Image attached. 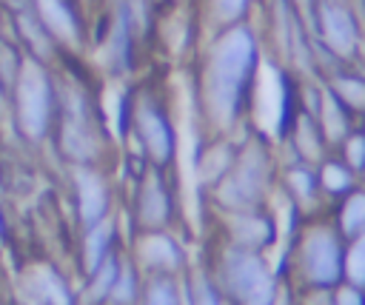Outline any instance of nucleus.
Masks as SVG:
<instances>
[{"instance_id": "obj_1", "label": "nucleus", "mask_w": 365, "mask_h": 305, "mask_svg": "<svg viewBox=\"0 0 365 305\" xmlns=\"http://www.w3.org/2000/svg\"><path fill=\"white\" fill-rule=\"evenodd\" d=\"M262 66L265 46L254 20L205 31L194 54V103L205 134H237L251 123Z\"/></svg>"}, {"instance_id": "obj_2", "label": "nucleus", "mask_w": 365, "mask_h": 305, "mask_svg": "<svg viewBox=\"0 0 365 305\" xmlns=\"http://www.w3.org/2000/svg\"><path fill=\"white\" fill-rule=\"evenodd\" d=\"M279 174V148L257 125H242L237 160L228 174L205 194V208L214 214L265 208L277 197Z\"/></svg>"}, {"instance_id": "obj_3", "label": "nucleus", "mask_w": 365, "mask_h": 305, "mask_svg": "<svg viewBox=\"0 0 365 305\" xmlns=\"http://www.w3.org/2000/svg\"><path fill=\"white\" fill-rule=\"evenodd\" d=\"M345 239L328 219V214L297 219L282 265L277 268L279 279L297 291H334L345 276Z\"/></svg>"}, {"instance_id": "obj_4", "label": "nucleus", "mask_w": 365, "mask_h": 305, "mask_svg": "<svg viewBox=\"0 0 365 305\" xmlns=\"http://www.w3.org/2000/svg\"><path fill=\"white\" fill-rule=\"evenodd\" d=\"M131 83H134L131 125L125 145L120 151H131L154 168L174 171L180 157V131L171 103L157 80H131Z\"/></svg>"}, {"instance_id": "obj_5", "label": "nucleus", "mask_w": 365, "mask_h": 305, "mask_svg": "<svg viewBox=\"0 0 365 305\" xmlns=\"http://www.w3.org/2000/svg\"><path fill=\"white\" fill-rule=\"evenodd\" d=\"M202 262L228 305H274L277 302L282 279L271 265L268 254H254V251H242V248H231L217 239H208Z\"/></svg>"}, {"instance_id": "obj_6", "label": "nucleus", "mask_w": 365, "mask_h": 305, "mask_svg": "<svg viewBox=\"0 0 365 305\" xmlns=\"http://www.w3.org/2000/svg\"><path fill=\"white\" fill-rule=\"evenodd\" d=\"M9 120L26 145L31 148L48 145L51 128L57 120V68L54 66L40 63L34 57L23 60V68L9 97Z\"/></svg>"}, {"instance_id": "obj_7", "label": "nucleus", "mask_w": 365, "mask_h": 305, "mask_svg": "<svg viewBox=\"0 0 365 305\" xmlns=\"http://www.w3.org/2000/svg\"><path fill=\"white\" fill-rule=\"evenodd\" d=\"M123 205H125L123 222H128V234L165 231V228L182 231L180 182H177V174L168 168L145 165L143 174H137L131 182H125Z\"/></svg>"}, {"instance_id": "obj_8", "label": "nucleus", "mask_w": 365, "mask_h": 305, "mask_svg": "<svg viewBox=\"0 0 365 305\" xmlns=\"http://www.w3.org/2000/svg\"><path fill=\"white\" fill-rule=\"evenodd\" d=\"M308 31L314 43L336 63L365 60V23L354 0H317Z\"/></svg>"}, {"instance_id": "obj_9", "label": "nucleus", "mask_w": 365, "mask_h": 305, "mask_svg": "<svg viewBox=\"0 0 365 305\" xmlns=\"http://www.w3.org/2000/svg\"><path fill=\"white\" fill-rule=\"evenodd\" d=\"M66 185L71 200V219L74 231L91 228L111 214H117L120 205V188L114 168L106 165H74L66 168Z\"/></svg>"}, {"instance_id": "obj_10", "label": "nucleus", "mask_w": 365, "mask_h": 305, "mask_svg": "<svg viewBox=\"0 0 365 305\" xmlns=\"http://www.w3.org/2000/svg\"><path fill=\"white\" fill-rule=\"evenodd\" d=\"M211 219V237L222 245L254 251V254H268L271 248L279 245V219L271 205L265 208H245V211H222L214 214L208 211Z\"/></svg>"}, {"instance_id": "obj_11", "label": "nucleus", "mask_w": 365, "mask_h": 305, "mask_svg": "<svg viewBox=\"0 0 365 305\" xmlns=\"http://www.w3.org/2000/svg\"><path fill=\"white\" fill-rule=\"evenodd\" d=\"M125 254L140 265L145 276H182L191 268L182 231H137L125 237Z\"/></svg>"}, {"instance_id": "obj_12", "label": "nucleus", "mask_w": 365, "mask_h": 305, "mask_svg": "<svg viewBox=\"0 0 365 305\" xmlns=\"http://www.w3.org/2000/svg\"><path fill=\"white\" fill-rule=\"evenodd\" d=\"M20 294L29 305H77V276L57 259L37 257L20 268Z\"/></svg>"}, {"instance_id": "obj_13", "label": "nucleus", "mask_w": 365, "mask_h": 305, "mask_svg": "<svg viewBox=\"0 0 365 305\" xmlns=\"http://www.w3.org/2000/svg\"><path fill=\"white\" fill-rule=\"evenodd\" d=\"M277 194L288 202V211H291L294 222L328 214V205H325V197H322L319 180H317V165H311V162L279 157Z\"/></svg>"}, {"instance_id": "obj_14", "label": "nucleus", "mask_w": 365, "mask_h": 305, "mask_svg": "<svg viewBox=\"0 0 365 305\" xmlns=\"http://www.w3.org/2000/svg\"><path fill=\"white\" fill-rule=\"evenodd\" d=\"M125 248V231H123V217L111 214L108 219L91 225V228H80L74 237V251H71V271L77 279L88 276L91 271H97L111 254Z\"/></svg>"}, {"instance_id": "obj_15", "label": "nucleus", "mask_w": 365, "mask_h": 305, "mask_svg": "<svg viewBox=\"0 0 365 305\" xmlns=\"http://www.w3.org/2000/svg\"><path fill=\"white\" fill-rule=\"evenodd\" d=\"M63 51L83 54L88 48V17L80 0H29Z\"/></svg>"}, {"instance_id": "obj_16", "label": "nucleus", "mask_w": 365, "mask_h": 305, "mask_svg": "<svg viewBox=\"0 0 365 305\" xmlns=\"http://www.w3.org/2000/svg\"><path fill=\"white\" fill-rule=\"evenodd\" d=\"M9 23H11V37L14 43L23 48L26 57H34L40 63L57 66L60 57L66 54L63 46L54 40V34L46 29V23L37 17V11L31 9V3H20V6H9Z\"/></svg>"}, {"instance_id": "obj_17", "label": "nucleus", "mask_w": 365, "mask_h": 305, "mask_svg": "<svg viewBox=\"0 0 365 305\" xmlns=\"http://www.w3.org/2000/svg\"><path fill=\"white\" fill-rule=\"evenodd\" d=\"M240 148V131L237 134H200V143L194 148V174L202 197L228 174V168L237 160Z\"/></svg>"}, {"instance_id": "obj_18", "label": "nucleus", "mask_w": 365, "mask_h": 305, "mask_svg": "<svg viewBox=\"0 0 365 305\" xmlns=\"http://www.w3.org/2000/svg\"><path fill=\"white\" fill-rule=\"evenodd\" d=\"M277 148H279V157L302 160V162H311V165L322 162L331 154L317 117L311 111H305V108H297V114H294L291 125L285 128L282 140L277 143Z\"/></svg>"}, {"instance_id": "obj_19", "label": "nucleus", "mask_w": 365, "mask_h": 305, "mask_svg": "<svg viewBox=\"0 0 365 305\" xmlns=\"http://www.w3.org/2000/svg\"><path fill=\"white\" fill-rule=\"evenodd\" d=\"M322 83L354 117L365 114V63H342L334 71H328Z\"/></svg>"}, {"instance_id": "obj_20", "label": "nucleus", "mask_w": 365, "mask_h": 305, "mask_svg": "<svg viewBox=\"0 0 365 305\" xmlns=\"http://www.w3.org/2000/svg\"><path fill=\"white\" fill-rule=\"evenodd\" d=\"M317 123H319V128H322V137H325V143H328V148L334 151L354 128H356V117L334 97V91L322 83V97H319V105H317Z\"/></svg>"}, {"instance_id": "obj_21", "label": "nucleus", "mask_w": 365, "mask_h": 305, "mask_svg": "<svg viewBox=\"0 0 365 305\" xmlns=\"http://www.w3.org/2000/svg\"><path fill=\"white\" fill-rule=\"evenodd\" d=\"M123 257H125V248L111 254L97 271H91L88 276L77 279V305H108V296H111V288H114V279L120 274V265H123Z\"/></svg>"}, {"instance_id": "obj_22", "label": "nucleus", "mask_w": 365, "mask_h": 305, "mask_svg": "<svg viewBox=\"0 0 365 305\" xmlns=\"http://www.w3.org/2000/svg\"><path fill=\"white\" fill-rule=\"evenodd\" d=\"M328 219L334 222V228L342 234L345 242L359 237V234H365V188L356 185L342 200H336L328 208Z\"/></svg>"}, {"instance_id": "obj_23", "label": "nucleus", "mask_w": 365, "mask_h": 305, "mask_svg": "<svg viewBox=\"0 0 365 305\" xmlns=\"http://www.w3.org/2000/svg\"><path fill=\"white\" fill-rule=\"evenodd\" d=\"M257 3L259 0H197V9H200L205 31H214V29L254 20Z\"/></svg>"}, {"instance_id": "obj_24", "label": "nucleus", "mask_w": 365, "mask_h": 305, "mask_svg": "<svg viewBox=\"0 0 365 305\" xmlns=\"http://www.w3.org/2000/svg\"><path fill=\"white\" fill-rule=\"evenodd\" d=\"M317 180H319V191L325 197V205L331 208L336 200H342L348 191H354L359 185V177L331 151L322 162H317Z\"/></svg>"}, {"instance_id": "obj_25", "label": "nucleus", "mask_w": 365, "mask_h": 305, "mask_svg": "<svg viewBox=\"0 0 365 305\" xmlns=\"http://www.w3.org/2000/svg\"><path fill=\"white\" fill-rule=\"evenodd\" d=\"M182 279V302L185 305H228L220 294L217 282L211 279L205 262H191V268L180 276Z\"/></svg>"}, {"instance_id": "obj_26", "label": "nucleus", "mask_w": 365, "mask_h": 305, "mask_svg": "<svg viewBox=\"0 0 365 305\" xmlns=\"http://www.w3.org/2000/svg\"><path fill=\"white\" fill-rule=\"evenodd\" d=\"M143 285H145V274H143L140 265L125 254V257H123V265H120V274H117V279H114L108 305H140V299H143Z\"/></svg>"}, {"instance_id": "obj_27", "label": "nucleus", "mask_w": 365, "mask_h": 305, "mask_svg": "<svg viewBox=\"0 0 365 305\" xmlns=\"http://www.w3.org/2000/svg\"><path fill=\"white\" fill-rule=\"evenodd\" d=\"M140 305H185L180 276H145Z\"/></svg>"}, {"instance_id": "obj_28", "label": "nucleus", "mask_w": 365, "mask_h": 305, "mask_svg": "<svg viewBox=\"0 0 365 305\" xmlns=\"http://www.w3.org/2000/svg\"><path fill=\"white\" fill-rule=\"evenodd\" d=\"M342 282H351L356 288H365V234L345 242V268Z\"/></svg>"}, {"instance_id": "obj_29", "label": "nucleus", "mask_w": 365, "mask_h": 305, "mask_svg": "<svg viewBox=\"0 0 365 305\" xmlns=\"http://www.w3.org/2000/svg\"><path fill=\"white\" fill-rule=\"evenodd\" d=\"M334 154H336L356 177H362V171H365V137H362L359 128H354V131L334 148Z\"/></svg>"}, {"instance_id": "obj_30", "label": "nucleus", "mask_w": 365, "mask_h": 305, "mask_svg": "<svg viewBox=\"0 0 365 305\" xmlns=\"http://www.w3.org/2000/svg\"><path fill=\"white\" fill-rule=\"evenodd\" d=\"M334 305H365V288H356L351 282H339L334 288Z\"/></svg>"}, {"instance_id": "obj_31", "label": "nucleus", "mask_w": 365, "mask_h": 305, "mask_svg": "<svg viewBox=\"0 0 365 305\" xmlns=\"http://www.w3.org/2000/svg\"><path fill=\"white\" fill-rule=\"evenodd\" d=\"M356 128H359V131H362V137H365V114H362V117H356Z\"/></svg>"}, {"instance_id": "obj_32", "label": "nucleus", "mask_w": 365, "mask_h": 305, "mask_svg": "<svg viewBox=\"0 0 365 305\" xmlns=\"http://www.w3.org/2000/svg\"><path fill=\"white\" fill-rule=\"evenodd\" d=\"M0 305H3V291H0Z\"/></svg>"}]
</instances>
